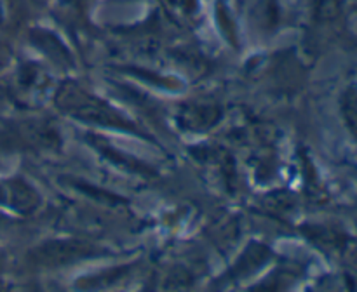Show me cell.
Instances as JSON below:
<instances>
[{"instance_id": "3", "label": "cell", "mask_w": 357, "mask_h": 292, "mask_svg": "<svg viewBox=\"0 0 357 292\" xmlns=\"http://www.w3.org/2000/svg\"><path fill=\"white\" fill-rule=\"evenodd\" d=\"M0 198L14 211L30 212L37 207L38 195L23 181H7L0 186Z\"/></svg>"}, {"instance_id": "2", "label": "cell", "mask_w": 357, "mask_h": 292, "mask_svg": "<svg viewBox=\"0 0 357 292\" xmlns=\"http://www.w3.org/2000/svg\"><path fill=\"white\" fill-rule=\"evenodd\" d=\"M94 254V247L87 242H79V240H56V242H47L35 252L37 261L47 266H61V264H70L73 261L84 259Z\"/></svg>"}, {"instance_id": "4", "label": "cell", "mask_w": 357, "mask_h": 292, "mask_svg": "<svg viewBox=\"0 0 357 292\" xmlns=\"http://www.w3.org/2000/svg\"><path fill=\"white\" fill-rule=\"evenodd\" d=\"M7 61H9V51L6 49V45L0 44V68H3Z\"/></svg>"}, {"instance_id": "1", "label": "cell", "mask_w": 357, "mask_h": 292, "mask_svg": "<svg viewBox=\"0 0 357 292\" xmlns=\"http://www.w3.org/2000/svg\"><path fill=\"white\" fill-rule=\"evenodd\" d=\"M56 103H58V106L63 111H66L72 117L79 118V120L89 122V124L108 125V127L117 129L132 127L131 122L121 117L114 108L103 103L100 97L93 96L87 90L73 86V83H65L59 89L58 96H56Z\"/></svg>"}]
</instances>
